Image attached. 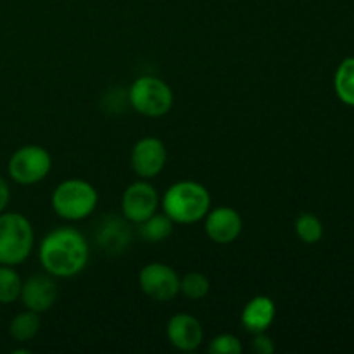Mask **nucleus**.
Here are the masks:
<instances>
[{
	"mask_svg": "<svg viewBox=\"0 0 354 354\" xmlns=\"http://www.w3.org/2000/svg\"><path fill=\"white\" fill-rule=\"evenodd\" d=\"M50 203L59 218L66 221H82L95 211L99 194L86 180L69 178L55 187Z\"/></svg>",
	"mask_w": 354,
	"mask_h": 354,
	"instance_id": "3",
	"label": "nucleus"
},
{
	"mask_svg": "<svg viewBox=\"0 0 354 354\" xmlns=\"http://www.w3.org/2000/svg\"><path fill=\"white\" fill-rule=\"evenodd\" d=\"M140 289L149 299L169 303L180 294V277L165 263H149L138 273Z\"/></svg>",
	"mask_w": 354,
	"mask_h": 354,
	"instance_id": "7",
	"label": "nucleus"
},
{
	"mask_svg": "<svg viewBox=\"0 0 354 354\" xmlns=\"http://www.w3.org/2000/svg\"><path fill=\"white\" fill-rule=\"evenodd\" d=\"M334 88L346 106L354 107V57H348L339 64L334 76Z\"/></svg>",
	"mask_w": 354,
	"mask_h": 354,
	"instance_id": "17",
	"label": "nucleus"
},
{
	"mask_svg": "<svg viewBox=\"0 0 354 354\" xmlns=\"http://www.w3.org/2000/svg\"><path fill=\"white\" fill-rule=\"evenodd\" d=\"M9 201H10V189H9V183L6 182L3 176H0V213L6 211V207L9 206Z\"/></svg>",
	"mask_w": 354,
	"mask_h": 354,
	"instance_id": "23",
	"label": "nucleus"
},
{
	"mask_svg": "<svg viewBox=\"0 0 354 354\" xmlns=\"http://www.w3.org/2000/svg\"><path fill=\"white\" fill-rule=\"evenodd\" d=\"M168 161L166 145L158 137H144L133 145L130 156L131 169L142 180H152L165 169Z\"/></svg>",
	"mask_w": 354,
	"mask_h": 354,
	"instance_id": "9",
	"label": "nucleus"
},
{
	"mask_svg": "<svg viewBox=\"0 0 354 354\" xmlns=\"http://www.w3.org/2000/svg\"><path fill=\"white\" fill-rule=\"evenodd\" d=\"M41 320L40 315L31 310H24L23 313H17L9 324V334L14 341L28 342L37 337L40 332Z\"/></svg>",
	"mask_w": 354,
	"mask_h": 354,
	"instance_id": "16",
	"label": "nucleus"
},
{
	"mask_svg": "<svg viewBox=\"0 0 354 354\" xmlns=\"http://www.w3.org/2000/svg\"><path fill=\"white\" fill-rule=\"evenodd\" d=\"M169 344L178 351H196L204 341V328L196 317L189 313H176L166 325Z\"/></svg>",
	"mask_w": 354,
	"mask_h": 354,
	"instance_id": "13",
	"label": "nucleus"
},
{
	"mask_svg": "<svg viewBox=\"0 0 354 354\" xmlns=\"http://www.w3.org/2000/svg\"><path fill=\"white\" fill-rule=\"evenodd\" d=\"M209 280L199 272H189L180 279V294L190 301L204 299L209 292Z\"/></svg>",
	"mask_w": 354,
	"mask_h": 354,
	"instance_id": "20",
	"label": "nucleus"
},
{
	"mask_svg": "<svg viewBox=\"0 0 354 354\" xmlns=\"http://www.w3.org/2000/svg\"><path fill=\"white\" fill-rule=\"evenodd\" d=\"M159 194L149 180H138L124 189L121 197V213L131 225H140L158 211Z\"/></svg>",
	"mask_w": 354,
	"mask_h": 354,
	"instance_id": "8",
	"label": "nucleus"
},
{
	"mask_svg": "<svg viewBox=\"0 0 354 354\" xmlns=\"http://www.w3.org/2000/svg\"><path fill=\"white\" fill-rule=\"evenodd\" d=\"M52 169V156L40 145H23L7 162L9 176L19 185H35L47 178Z\"/></svg>",
	"mask_w": 354,
	"mask_h": 354,
	"instance_id": "6",
	"label": "nucleus"
},
{
	"mask_svg": "<svg viewBox=\"0 0 354 354\" xmlns=\"http://www.w3.org/2000/svg\"><path fill=\"white\" fill-rule=\"evenodd\" d=\"M244 346L237 335L232 334H220L209 342L207 353L209 354H241Z\"/></svg>",
	"mask_w": 354,
	"mask_h": 354,
	"instance_id": "21",
	"label": "nucleus"
},
{
	"mask_svg": "<svg viewBox=\"0 0 354 354\" xmlns=\"http://www.w3.org/2000/svg\"><path fill=\"white\" fill-rule=\"evenodd\" d=\"M173 228H175V221L168 214L156 211L151 218L138 225V235L142 241L156 244V242L166 241L173 234Z\"/></svg>",
	"mask_w": 354,
	"mask_h": 354,
	"instance_id": "15",
	"label": "nucleus"
},
{
	"mask_svg": "<svg viewBox=\"0 0 354 354\" xmlns=\"http://www.w3.org/2000/svg\"><path fill=\"white\" fill-rule=\"evenodd\" d=\"M131 239H133V230L130 221L124 216L120 218L114 214L99 225L95 234L97 248L109 256L123 254L130 248Z\"/></svg>",
	"mask_w": 354,
	"mask_h": 354,
	"instance_id": "12",
	"label": "nucleus"
},
{
	"mask_svg": "<svg viewBox=\"0 0 354 354\" xmlns=\"http://www.w3.org/2000/svg\"><path fill=\"white\" fill-rule=\"evenodd\" d=\"M38 258L41 268L54 279H73L88 265V241L75 227H59L40 242Z\"/></svg>",
	"mask_w": 354,
	"mask_h": 354,
	"instance_id": "1",
	"label": "nucleus"
},
{
	"mask_svg": "<svg viewBox=\"0 0 354 354\" xmlns=\"http://www.w3.org/2000/svg\"><path fill=\"white\" fill-rule=\"evenodd\" d=\"M23 279L14 266L0 265V304H12L19 299Z\"/></svg>",
	"mask_w": 354,
	"mask_h": 354,
	"instance_id": "18",
	"label": "nucleus"
},
{
	"mask_svg": "<svg viewBox=\"0 0 354 354\" xmlns=\"http://www.w3.org/2000/svg\"><path fill=\"white\" fill-rule=\"evenodd\" d=\"M275 301L268 296H254L242 310L241 324L245 330L254 335L268 330L275 322Z\"/></svg>",
	"mask_w": 354,
	"mask_h": 354,
	"instance_id": "14",
	"label": "nucleus"
},
{
	"mask_svg": "<svg viewBox=\"0 0 354 354\" xmlns=\"http://www.w3.org/2000/svg\"><path fill=\"white\" fill-rule=\"evenodd\" d=\"M35 232L21 213H0V265H23L33 252Z\"/></svg>",
	"mask_w": 354,
	"mask_h": 354,
	"instance_id": "4",
	"label": "nucleus"
},
{
	"mask_svg": "<svg viewBox=\"0 0 354 354\" xmlns=\"http://www.w3.org/2000/svg\"><path fill=\"white\" fill-rule=\"evenodd\" d=\"M173 100V90L168 83L156 76H140L128 88V102L142 116H165L171 111Z\"/></svg>",
	"mask_w": 354,
	"mask_h": 354,
	"instance_id": "5",
	"label": "nucleus"
},
{
	"mask_svg": "<svg viewBox=\"0 0 354 354\" xmlns=\"http://www.w3.org/2000/svg\"><path fill=\"white\" fill-rule=\"evenodd\" d=\"M242 216L230 206L214 207L204 216V232L216 244H232L242 234Z\"/></svg>",
	"mask_w": 354,
	"mask_h": 354,
	"instance_id": "10",
	"label": "nucleus"
},
{
	"mask_svg": "<svg viewBox=\"0 0 354 354\" xmlns=\"http://www.w3.org/2000/svg\"><path fill=\"white\" fill-rule=\"evenodd\" d=\"M296 235L304 244H317L324 237V225L313 213H301L294 223Z\"/></svg>",
	"mask_w": 354,
	"mask_h": 354,
	"instance_id": "19",
	"label": "nucleus"
},
{
	"mask_svg": "<svg viewBox=\"0 0 354 354\" xmlns=\"http://www.w3.org/2000/svg\"><path fill=\"white\" fill-rule=\"evenodd\" d=\"M211 207V196L206 187L194 180L173 183L162 196V213L175 223L192 225L203 221Z\"/></svg>",
	"mask_w": 354,
	"mask_h": 354,
	"instance_id": "2",
	"label": "nucleus"
},
{
	"mask_svg": "<svg viewBox=\"0 0 354 354\" xmlns=\"http://www.w3.org/2000/svg\"><path fill=\"white\" fill-rule=\"evenodd\" d=\"M59 297L57 283H55L54 277L52 275H33L23 282L21 287V303L26 310L35 311V313L41 315L45 311L50 310L55 304Z\"/></svg>",
	"mask_w": 354,
	"mask_h": 354,
	"instance_id": "11",
	"label": "nucleus"
},
{
	"mask_svg": "<svg viewBox=\"0 0 354 354\" xmlns=\"http://www.w3.org/2000/svg\"><path fill=\"white\" fill-rule=\"evenodd\" d=\"M252 351L258 354H272L275 351V344H273L272 337L266 335V332H261V334H254L251 342Z\"/></svg>",
	"mask_w": 354,
	"mask_h": 354,
	"instance_id": "22",
	"label": "nucleus"
}]
</instances>
